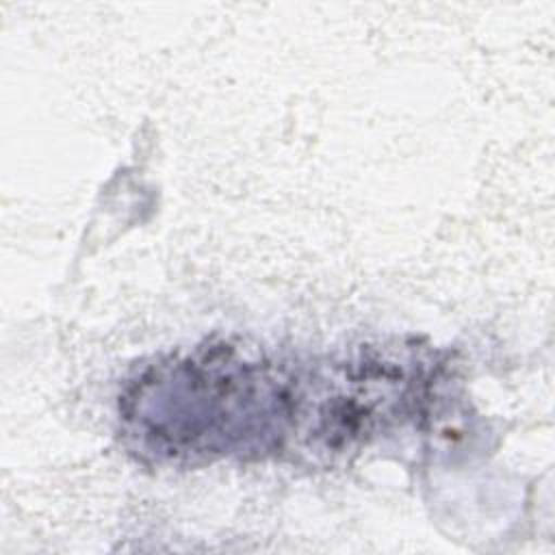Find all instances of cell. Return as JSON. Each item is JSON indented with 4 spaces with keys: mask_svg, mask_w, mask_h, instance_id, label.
<instances>
[{
    "mask_svg": "<svg viewBox=\"0 0 555 555\" xmlns=\"http://www.w3.org/2000/svg\"><path fill=\"white\" fill-rule=\"evenodd\" d=\"M278 382L260 362L210 347L143 375L126 418L132 436L154 453H228L254 434L267 436L271 423L282 429L291 399Z\"/></svg>",
    "mask_w": 555,
    "mask_h": 555,
    "instance_id": "6da1fadb",
    "label": "cell"
}]
</instances>
